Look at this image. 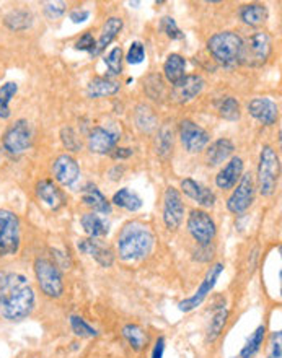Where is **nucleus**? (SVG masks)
Listing matches in <instances>:
<instances>
[{"label": "nucleus", "instance_id": "obj_3", "mask_svg": "<svg viewBox=\"0 0 282 358\" xmlns=\"http://www.w3.org/2000/svg\"><path fill=\"white\" fill-rule=\"evenodd\" d=\"M241 48H244V39L234 31H220L207 41V49L219 62L222 67L232 69L239 66L241 59Z\"/></svg>", "mask_w": 282, "mask_h": 358}, {"label": "nucleus", "instance_id": "obj_33", "mask_svg": "<svg viewBox=\"0 0 282 358\" xmlns=\"http://www.w3.org/2000/svg\"><path fill=\"white\" fill-rule=\"evenodd\" d=\"M265 336H266V327L265 326L256 327L253 334L250 336V339L246 341L244 349H241L240 358H253L256 354H258L261 345H263L265 342Z\"/></svg>", "mask_w": 282, "mask_h": 358}, {"label": "nucleus", "instance_id": "obj_14", "mask_svg": "<svg viewBox=\"0 0 282 358\" xmlns=\"http://www.w3.org/2000/svg\"><path fill=\"white\" fill-rule=\"evenodd\" d=\"M52 175L59 184L71 187L78 181V178H80V166H78L76 158L64 153V155H59L56 160H54Z\"/></svg>", "mask_w": 282, "mask_h": 358}, {"label": "nucleus", "instance_id": "obj_44", "mask_svg": "<svg viewBox=\"0 0 282 358\" xmlns=\"http://www.w3.org/2000/svg\"><path fill=\"white\" fill-rule=\"evenodd\" d=\"M173 145V138H171V134L168 129H163L162 131V137H160V153H167L168 150H170Z\"/></svg>", "mask_w": 282, "mask_h": 358}, {"label": "nucleus", "instance_id": "obj_38", "mask_svg": "<svg viewBox=\"0 0 282 358\" xmlns=\"http://www.w3.org/2000/svg\"><path fill=\"white\" fill-rule=\"evenodd\" d=\"M61 141L64 147L71 152H78L82 148V142L78 141L77 132L72 127H64L61 131Z\"/></svg>", "mask_w": 282, "mask_h": 358}, {"label": "nucleus", "instance_id": "obj_24", "mask_svg": "<svg viewBox=\"0 0 282 358\" xmlns=\"http://www.w3.org/2000/svg\"><path fill=\"white\" fill-rule=\"evenodd\" d=\"M234 150V142L229 141V138H219V141H216L209 148H207V162H209V165L212 166H219L224 162L229 160Z\"/></svg>", "mask_w": 282, "mask_h": 358}, {"label": "nucleus", "instance_id": "obj_46", "mask_svg": "<svg viewBox=\"0 0 282 358\" xmlns=\"http://www.w3.org/2000/svg\"><path fill=\"white\" fill-rule=\"evenodd\" d=\"M163 354H165V339H163V337H158L155 347H153L152 358H163Z\"/></svg>", "mask_w": 282, "mask_h": 358}, {"label": "nucleus", "instance_id": "obj_16", "mask_svg": "<svg viewBox=\"0 0 282 358\" xmlns=\"http://www.w3.org/2000/svg\"><path fill=\"white\" fill-rule=\"evenodd\" d=\"M204 85L206 82L201 76H185L173 85V98L176 103H188L204 90Z\"/></svg>", "mask_w": 282, "mask_h": 358}, {"label": "nucleus", "instance_id": "obj_12", "mask_svg": "<svg viewBox=\"0 0 282 358\" xmlns=\"http://www.w3.org/2000/svg\"><path fill=\"white\" fill-rule=\"evenodd\" d=\"M185 218V203H183L181 194L176 187H167L163 194V222L168 230L175 231L181 227Z\"/></svg>", "mask_w": 282, "mask_h": 358}, {"label": "nucleus", "instance_id": "obj_9", "mask_svg": "<svg viewBox=\"0 0 282 358\" xmlns=\"http://www.w3.org/2000/svg\"><path fill=\"white\" fill-rule=\"evenodd\" d=\"M186 227L190 235L192 236V240H195L199 246L211 245L217 235L216 222L212 220L209 213L199 210V208L191 210L190 215H188Z\"/></svg>", "mask_w": 282, "mask_h": 358}, {"label": "nucleus", "instance_id": "obj_35", "mask_svg": "<svg viewBox=\"0 0 282 358\" xmlns=\"http://www.w3.org/2000/svg\"><path fill=\"white\" fill-rule=\"evenodd\" d=\"M69 322H71V329L73 334L80 337V339H95V337H98V334H100L95 327L88 324V322L80 316L72 315L69 317Z\"/></svg>", "mask_w": 282, "mask_h": 358}, {"label": "nucleus", "instance_id": "obj_42", "mask_svg": "<svg viewBox=\"0 0 282 358\" xmlns=\"http://www.w3.org/2000/svg\"><path fill=\"white\" fill-rule=\"evenodd\" d=\"M268 358H282V334L281 331L273 332L271 336V349Z\"/></svg>", "mask_w": 282, "mask_h": 358}, {"label": "nucleus", "instance_id": "obj_2", "mask_svg": "<svg viewBox=\"0 0 282 358\" xmlns=\"http://www.w3.org/2000/svg\"><path fill=\"white\" fill-rule=\"evenodd\" d=\"M155 245L153 231L142 222H129L121 228L116 238L118 255L122 261H141L147 257Z\"/></svg>", "mask_w": 282, "mask_h": 358}, {"label": "nucleus", "instance_id": "obj_21", "mask_svg": "<svg viewBox=\"0 0 282 358\" xmlns=\"http://www.w3.org/2000/svg\"><path fill=\"white\" fill-rule=\"evenodd\" d=\"M36 196L39 201L46 203L52 210H59L64 203H66V197L64 192L57 187V184H54L51 179H43L36 184Z\"/></svg>", "mask_w": 282, "mask_h": 358}, {"label": "nucleus", "instance_id": "obj_1", "mask_svg": "<svg viewBox=\"0 0 282 358\" xmlns=\"http://www.w3.org/2000/svg\"><path fill=\"white\" fill-rule=\"evenodd\" d=\"M36 296L23 273L0 271V316L8 322H20L31 315Z\"/></svg>", "mask_w": 282, "mask_h": 358}, {"label": "nucleus", "instance_id": "obj_17", "mask_svg": "<svg viewBox=\"0 0 282 358\" xmlns=\"http://www.w3.org/2000/svg\"><path fill=\"white\" fill-rule=\"evenodd\" d=\"M78 251L83 255L90 256L95 259L101 267H111L115 264V255L110 248L103 246L100 241L93 240V238H85V240H78L77 243Z\"/></svg>", "mask_w": 282, "mask_h": 358}, {"label": "nucleus", "instance_id": "obj_48", "mask_svg": "<svg viewBox=\"0 0 282 358\" xmlns=\"http://www.w3.org/2000/svg\"><path fill=\"white\" fill-rule=\"evenodd\" d=\"M0 155H2V150H0Z\"/></svg>", "mask_w": 282, "mask_h": 358}, {"label": "nucleus", "instance_id": "obj_19", "mask_svg": "<svg viewBox=\"0 0 282 358\" xmlns=\"http://www.w3.org/2000/svg\"><path fill=\"white\" fill-rule=\"evenodd\" d=\"M118 136L111 131H106L103 127H95L88 136V148L92 153H98V155H106L111 153L116 148Z\"/></svg>", "mask_w": 282, "mask_h": 358}, {"label": "nucleus", "instance_id": "obj_22", "mask_svg": "<svg viewBox=\"0 0 282 358\" xmlns=\"http://www.w3.org/2000/svg\"><path fill=\"white\" fill-rule=\"evenodd\" d=\"M82 202L90 207L93 213H111V202L103 196L97 184L88 182L82 189Z\"/></svg>", "mask_w": 282, "mask_h": 358}, {"label": "nucleus", "instance_id": "obj_10", "mask_svg": "<svg viewBox=\"0 0 282 358\" xmlns=\"http://www.w3.org/2000/svg\"><path fill=\"white\" fill-rule=\"evenodd\" d=\"M255 201V178L251 173H245L241 175L239 184L232 192V196L227 199V208L229 212L240 215L248 210L251 203Z\"/></svg>", "mask_w": 282, "mask_h": 358}, {"label": "nucleus", "instance_id": "obj_43", "mask_svg": "<svg viewBox=\"0 0 282 358\" xmlns=\"http://www.w3.org/2000/svg\"><path fill=\"white\" fill-rule=\"evenodd\" d=\"M95 38H93V34L90 33H85L83 36H80V39L76 43V49L77 51H87V52H93V49H95Z\"/></svg>", "mask_w": 282, "mask_h": 358}, {"label": "nucleus", "instance_id": "obj_4", "mask_svg": "<svg viewBox=\"0 0 282 358\" xmlns=\"http://www.w3.org/2000/svg\"><path fill=\"white\" fill-rule=\"evenodd\" d=\"M281 175L279 155L273 147L265 145L260 153L258 165V187L261 196L271 197L276 192Z\"/></svg>", "mask_w": 282, "mask_h": 358}, {"label": "nucleus", "instance_id": "obj_11", "mask_svg": "<svg viewBox=\"0 0 282 358\" xmlns=\"http://www.w3.org/2000/svg\"><path fill=\"white\" fill-rule=\"evenodd\" d=\"M224 268H225V266L222 264V262H217V264L212 266L209 271H207L204 280L201 282V285L196 290L195 295L190 296V298H185V300L178 303V308H180V311L190 313L192 310H196L197 306H201L202 301H204L207 298V295H209V293L214 290L216 283H217V280H219L220 273L224 272Z\"/></svg>", "mask_w": 282, "mask_h": 358}, {"label": "nucleus", "instance_id": "obj_15", "mask_svg": "<svg viewBox=\"0 0 282 358\" xmlns=\"http://www.w3.org/2000/svg\"><path fill=\"white\" fill-rule=\"evenodd\" d=\"M248 113L265 126H273L279 117V106L271 98H255L248 103Z\"/></svg>", "mask_w": 282, "mask_h": 358}, {"label": "nucleus", "instance_id": "obj_34", "mask_svg": "<svg viewBox=\"0 0 282 358\" xmlns=\"http://www.w3.org/2000/svg\"><path fill=\"white\" fill-rule=\"evenodd\" d=\"M216 106L220 117L227 119V121H239L240 119V103L234 96H225L219 99L216 103Z\"/></svg>", "mask_w": 282, "mask_h": 358}, {"label": "nucleus", "instance_id": "obj_30", "mask_svg": "<svg viewBox=\"0 0 282 358\" xmlns=\"http://www.w3.org/2000/svg\"><path fill=\"white\" fill-rule=\"evenodd\" d=\"M113 203L129 212H137L142 207V199L129 187H122L113 196Z\"/></svg>", "mask_w": 282, "mask_h": 358}, {"label": "nucleus", "instance_id": "obj_5", "mask_svg": "<svg viewBox=\"0 0 282 358\" xmlns=\"http://www.w3.org/2000/svg\"><path fill=\"white\" fill-rule=\"evenodd\" d=\"M34 275L44 295L49 298H61L64 295V277L56 262L48 257H36Z\"/></svg>", "mask_w": 282, "mask_h": 358}, {"label": "nucleus", "instance_id": "obj_26", "mask_svg": "<svg viewBox=\"0 0 282 358\" xmlns=\"http://www.w3.org/2000/svg\"><path fill=\"white\" fill-rule=\"evenodd\" d=\"M121 90V85L115 80H110L106 77H97L87 85V96L88 98H103L113 96Z\"/></svg>", "mask_w": 282, "mask_h": 358}, {"label": "nucleus", "instance_id": "obj_47", "mask_svg": "<svg viewBox=\"0 0 282 358\" xmlns=\"http://www.w3.org/2000/svg\"><path fill=\"white\" fill-rule=\"evenodd\" d=\"M131 155H132L131 148H115V150L111 152V157L116 158V160L118 158H120V160L121 158H129Z\"/></svg>", "mask_w": 282, "mask_h": 358}, {"label": "nucleus", "instance_id": "obj_8", "mask_svg": "<svg viewBox=\"0 0 282 358\" xmlns=\"http://www.w3.org/2000/svg\"><path fill=\"white\" fill-rule=\"evenodd\" d=\"M33 131L27 119H18L5 131L2 147L10 157H20L31 147Z\"/></svg>", "mask_w": 282, "mask_h": 358}, {"label": "nucleus", "instance_id": "obj_7", "mask_svg": "<svg viewBox=\"0 0 282 358\" xmlns=\"http://www.w3.org/2000/svg\"><path fill=\"white\" fill-rule=\"evenodd\" d=\"M271 51H273V41H271L269 34L266 31H255L244 41L240 64L250 67H261L268 62Z\"/></svg>", "mask_w": 282, "mask_h": 358}, {"label": "nucleus", "instance_id": "obj_20", "mask_svg": "<svg viewBox=\"0 0 282 358\" xmlns=\"http://www.w3.org/2000/svg\"><path fill=\"white\" fill-rule=\"evenodd\" d=\"M241 175H244V160L240 157H234L216 176V186L224 189V191L234 189L237 182L240 181Z\"/></svg>", "mask_w": 282, "mask_h": 358}, {"label": "nucleus", "instance_id": "obj_31", "mask_svg": "<svg viewBox=\"0 0 282 358\" xmlns=\"http://www.w3.org/2000/svg\"><path fill=\"white\" fill-rule=\"evenodd\" d=\"M122 337L127 341L134 350H142L147 345V332L137 324H126L122 327Z\"/></svg>", "mask_w": 282, "mask_h": 358}, {"label": "nucleus", "instance_id": "obj_45", "mask_svg": "<svg viewBox=\"0 0 282 358\" xmlns=\"http://www.w3.org/2000/svg\"><path fill=\"white\" fill-rule=\"evenodd\" d=\"M88 17H90L88 10H73L71 13V20L73 23H83L85 20H88Z\"/></svg>", "mask_w": 282, "mask_h": 358}, {"label": "nucleus", "instance_id": "obj_13", "mask_svg": "<svg viewBox=\"0 0 282 358\" xmlns=\"http://www.w3.org/2000/svg\"><path fill=\"white\" fill-rule=\"evenodd\" d=\"M180 138L185 150L190 153H199L204 150L207 143H209V134H207L201 126H197L196 122L190 121V119L181 121Z\"/></svg>", "mask_w": 282, "mask_h": 358}, {"label": "nucleus", "instance_id": "obj_41", "mask_svg": "<svg viewBox=\"0 0 282 358\" xmlns=\"http://www.w3.org/2000/svg\"><path fill=\"white\" fill-rule=\"evenodd\" d=\"M126 59H127V62L134 64V66L136 64L143 62V59H146V48H143V44L139 41L132 43L129 51H127Z\"/></svg>", "mask_w": 282, "mask_h": 358}, {"label": "nucleus", "instance_id": "obj_32", "mask_svg": "<svg viewBox=\"0 0 282 358\" xmlns=\"http://www.w3.org/2000/svg\"><path fill=\"white\" fill-rule=\"evenodd\" d=\"M17 93H18L17 82H7L0 87V119H2V121H7V119L12 116V111H10V101H12Z\"/></svg>", "mask_w": 282, "mask_h": 358}, {"label": "nucleus", "instance_id": "obj_39", "mask_svg": "<svg viewBox=\"0 0 282 358\" xmlns=\"http://www.w3.org/2000/svg\"><path fill=\"white\" fill-rule=\"evenodd\" d=\"M160 28H162V31L165 33L170 39H183V36H185V34L181 33V29L178 28L175 20H173L171 17H163L160 22Z\"/></svg>", "mask_w": 282, "mask_h": 358}, {"label": "nucleus", "instance_id": "obj_37", "mask_svg": "<svg viewBox=\"0 0 282 358\" xmlns=\"http://www.w3.org/2000/svg\"><path fill=\"white\" fill-rule=\"evenodd\" d=\"M105 64L108 71L115 73V76H120L122 72V49L121 48L111 49L110 54L105 57Z\"/></svg>", "mask_w": 282, "mask_h": 358}, {"label": "nucleus", "instance_id": "obj_18", "mask_svg": "<svg viewBox=\"0 0 282 358\" xmlns=\"http://www.w3.org/2000/svg\"><path fill=\"white\" fill-rule=\"evenodd\" d=\"M181 191L185 196H188L192 201L199 203L202 207H214L216 206V194L207 189L206 186H202L201 182L195 181V179L186 178L181 181Z\"/></svg>", "mask_w": 282, "mask_h": 358}, {"label": "nucleus", "instance_id": "obj_23", "mask_svg": "<svg viewBox=\"0 0 282 358\" xmlns=\"http://www.w3.org/2000/svg\"><path fill=\"white\" fill-rule=\"evenodd\" d=\"M121 29H122V20L121 18H118V17L108 18L106 23L103 24L100 39H98L97 44H95V49H93L92 56H98V54H100L101 51H105L106 46H110V44L115 41Z\"/></svg>", "mask_w": 282, "mask_h": 358}, {"label": "nucleus", "instance_id": "obj_36", "mask_svg": "<svg viewBox=\"0 0 282 358\" xmlns=\"http://www.w3.org/2000/svg\"><path fill=\"white\" fill-rule=\"evenodd\" d=\"M227 317H229V311H227L224 306L216 310L214 315H212L209 329H207V341L214 342L217 337L222 334V331H224V327L227 324Z\"/></svg>", "mask_w": 282, "mask_h": 358}, {"label": "nucleus", "instance_id": "obj_6", "mask_svg": "<svg viewBox=\"0 0 282 358\" xmlns=\"http://www.w3.org/2000/svg\"><path fill=\"white\" fill-rule=\"evenodd\" d=\"M22 245V225L15 212L0 208V257L15 256Z\"/></svg>", "mask_w": 282, "mask_h": 358}, {"label": "nucleus", "instance_id": "obj_28", "mask_svg": "<svg viewBox=\"0 0 282 358\" xmlns=\"http://www.w3.org/2000/svg\"><path fill=\"white\" fill-rule=\"evenodd\" d=\"M80 223L87 235L93 238V240L106 236L110 233V225L98 213H85L80 218Z\"/></svg>", "mask_w": 282, "mask_h": 358}, {"label": "nucleus", "instance_id": "obj_29", "mask_svg": "<svg viewBox=\"0 0 282 358\" xmlns=\"http://www.w3.org/2000/svg\"><path fill=\"white\" fill-rule=\"evenodd\" d=\"M5 27L12 31H24V29L31 28L33 24V13L29 10L23 8H15L12 12H8L3 18Z\"/></svg>", "mask_w": 282, "mask_h": 358}, {"label": "nucleus", "instance_id": "obj_27", "mask_svg": "<svg viewBox=\"0 0 282 358\" xmlns=\"http://www.w3.org/2000/svg\"><path fill=\"white\" fill-rule=\"evenodd\" d=\"M185 72H186V59L180 56V54H170V56L167 57L165 64H163V73H165L167 80L171 83V85H175L181 80L183 77H185Z\"/></svg>", "mask_w": 282, "mask_h": 358}, {"label": "nucleus", "instance_id": "obj_40", "mask_svg": "<svg viewBox=\"0 0 282 358\" xmlns=\"http://www.w3.org/2000/svg\"><path fill=\"white\" fill-rule=\"evenodd\" d=\"M44 15L49 20H57L61 18L64 13H66V2H44Z\"/></svg>", "mask_w": 282, "mask_h": 358}, {"label": "nucleus", "instance_id": "obj_25", "mask_svg": "<svg viewBox=\"0 0 282 358\" xmlns=\"http://www.w3.org/2000/svg\"><path fill=\"white\" fill-rule=\"evenodd\" d=\"M239 17L245 24L250 27H260L268 20V8L263 3H246L241 5Z\"/></svg>", "mask_w": 282, "mask_h": 358}]
</instances>
